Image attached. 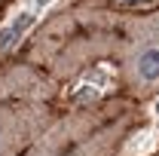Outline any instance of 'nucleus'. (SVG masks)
Returning <instances> with one entry per match:
<instances>
[{"label": "nucleus", "mask_w": 159, "mask_h": 156, "mask_svg": "<svg viewBox=\"0 0 159 156\" xmlns=\"http://www.w3.org/2000/svg\"><path fill=\"white\" fill-rule=\"evenodd\" d=\"M129 119L132 113L125 104L83 107L49 126L25 156H110L125 135Z\"/></svg>", "instance_id": "nucleus-1"}, {"label": "nucleus", "mask_w": 159, "mask_h": 156, "mask_svg": "<svg viewBox=\"0 0 159 156\" xmlns=\"http://www.w3.org/2000/svg\"><path fill=\"white\" fill-rule=\"evenodd\" d=\"M119 77L132 98H153L159 92V9L122 19Z\"/></svg>", "instance_id": "nucleus-2"}, {"label": "nucleus", "mask_w": 159, "mask_h": 156, "mask_svg": "<svg viewBox=\"0 0 159 156\" xmlns=\"http://www.w3.org/2000/svg\"><path fill=\"white\" fill-rule=\"evenodd\" d=\"M19 89H9V77L0 80V156H19L21 147L49 126V110L34 98L19 95Z\"/></svg>", "instance_id": "nucleus-3"}, {"label": "nucleus", "mask_w": 159, "mask_h": 156, "mask_svg": "<svg viewBox=\"0 0 159 156\" xmlns=\"http://www.w3.org/2000/svg\"><path fill=\"white\" fill-rule=\"evenodd\" d=\"M122 3H135V0H122Z\"/></svg>", "instance_id": "nucleus-4"}]
</instances>
